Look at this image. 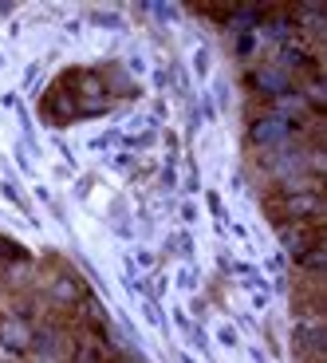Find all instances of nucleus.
<instances>
[{
	"label": "nucleus",
	"mask_w": 327,
	"mask_h": 363,
	"mask_svg": "<svg viewBox=\"0 0 327 363\" xmlns=\"http://www.w3.org/2000/svg\"><path fill=\"white\" fill-rule=\"evenodd\" d=\"M0 257H16V261H28V249L16 245V237H0Z\"/></svg>",
	"instance_id": "11"
},
{
	"label": "nucleus",
	"mask_w": 327,
	"mask_h": 363,
	"mask_svg": "<svg viewBox=\"0 0 327 363\" xmlns=\"http://www.w3.org/2000/svg\"><path fill=\"white\" fill-rule=\"evenodd\" d=\"M118 363H142V359H118Z\"/></svg>",
	"instance_id": "32"
},
{
	"label": "nucleus",
	"mask_w": 327,
	"mask_h": 363,
	"mask_svg": "<svg viewBox=\"0 0 327 363\" xmlns=\"http://www.w3.org/2000/svg\"><path fill=\"white\" fill-rule=\"evenodd\" d=\"M217 340H221V344H225V347H236V344H241V336H236V328H233V324H221Z\"/></svg>",
	"instance_id": "20"
},
{
	"label": "nucleus",
	"mask_w": 327,
	"mask_h": 363,
	"mask_svg": "<svg viewBox=\"0 0 327 363\" xmlns=\"http://www.w3.org/2000/svg\"><path fill=\"white\" fill-rule=\"evenodd\" d=\"M118 138H122V135H118V130H107V135L91 138V150H110V146H115Z\"/></svg>",
	"instance_id": "15"
},
{
	"label": "nucleus",
	"mask_w": 327,
	"mask_h": 363,
	"mask_svg": "<svg viewBox=\"0 0 327 363\" xmlns=\"http://www.w3.org/2000/svg\"><path fill=\"white\" fill-rule=\"evenodd\" d=\"M253 363H268V359H264V352H260V347H253Z\"/></svg>",
	"instance_id": "30"
},
{
	"label": "nucleus",
	"mask_w": 327,
	"mask_h": 363,
	"mask_svg": "<svg viewBox=\"0 0 327 363\" xmlns=\"http://www.w3.org/2000/svg\"><path fill=\"white\" fill-rule=\"evenodd\" d=\"M12 9H16V4H8V0H0V16H12Z\"/></svg>",
	"instance_id": "29"
},
{
	"label": "nucleus",
	"mask_w": 327,
	"mask_h": 363,
	"mask_svg": "<svg viewBox=\"0 0 327 363\" xmlns=\"http://www.w3.org/2000/svg\"><path fill=\"white\" fill-rule=\"evenodd\" d=\"M170 241H173L170 249H178V253H182V257H190V253H193V241H190V233H173Z\"/></svg>",
	"instance_id": "18"
},
{
	"label": "nucleus",
	"mask_w": 327,
	"mask_h": 363,
	"mask_svg": "<svg viewBox=\"0 0 327 363\" xmlns=\"http://www.w3.org/2000/svg\"><path fill=\"white\" fill-rule=\"evenodd\" d=\"M91 24H99V28H110V32H118V28H127V20L118 16V12H110V9H95V12H91Z\"/></svg>",
	"instance_id": "9"
},
{
	"label": "nucleus",
	"mask_w": 327,
	"mask_h": 363,
	"mask_svg": "<svg viewBox=\"0 0 327 363\" xmlns=\"http://www.w3.org/2000/svg\"><path fill=\"white\" fill-rule=\"evenodd\" d=\"M178 289H185V292L197 289V269H182V272H178Z\"/></svg>",
	"instance_id": "17"
},
{
	"label": "nucleus",
	"mask_w": 327,
	"mask_h": 363,
	"mask_svg": "<svg viewBox=\"0 0 327 363\" xmlns=\"http://www.w3.org/2000/svg\"><path fill=\"white\" fill-rule=\"evenodd\" d=\"M253 308H256V312L268 308V292H256V296H253Z\"/></svg>",
	"instance_id": "25"
},
{
	"label": "nucleus",
	"mask_w": 327,
	"mask_h": 363,
	"mask_svg": "<svg viewBox=\"0 0 327 363\" xmlns=\"http://www.w3.org/2000/svg\"><path fill=\"white\" fill-rule=\"evenodd\" d=\"M185 336H190V344L201 347V352H205V344H210V340H205V332H201V324H190V328H185Z\"/></svg>",
	"instance_id": "21"
},
{
	"label": "nucleus",
	"mask_w": 327,
	"mask_h": 363,
	"mask_svg": "<svg viewBox=\"0 0 327 363\" xmlns=\"http://www.w3.org/2000/svg\"><path fill=\"white\" fill-rule=\"evenodd\" d=\"M130 162H134V155H118V158H115V166H118V170H127Z\"/></svg>",
	"instance_id": "27"
},
{
	"label": "nucleus",
	"mask_w": 327,
	"mask_h": 363,
	"mask_svg": "<svg viewBox=\"0 0 327 363\" xmlns=\"http://www.w3.org/2000/svg\"><path fill=\"white\" fill-rule=\"evenodd\" d=\"M280 245L288 249L292 257H300V253H308V249L323 245V213H319V218H304V221L280 225Z\"/></svg>",
	"instance_id": "1"
},
{
	"label": "nucleus",
	"mask_w": 327,
	"mask_h": 363,
	"mask_svg": "<svg viewBox=\"0 0 327 363\" xmlns=\"http://www.w3.org/2000/svg\"><path fill=\"white\" fill-rule=\"evenodd\" d=\"M205 206H210V213L217 218V225H225V209H221V194H205Z\"/></svg>",
	"instance_id": "16"
},
{
	"label": "nucleus",
	"mask_w": 327,
	"mask_h": 363,
	"mask_svg": "<svg viewBox=\"0 0 327 363\" xmlns=\"http://www.w3.org/2000/svg\"><path fill=\"white\" fill-rule=\"evenodd\" d=\"M193 12H201V16H213L217 24H229V16H233V4H213V0H201V4H193Z\"/></svg>",
	"instance_id": "7"
},
{
	"label": "nucleus",
	"mask_w": 327,
	"mask_h": 363,
	"mask_svg": "<svg viewBox=\"0 0 327 363\" xmlns=\"http://www.w3.org/2000/svg\"><path fill=\"white\" fill-rule=\"evenodd\" d=\"M256 48V32H245V36H236V55H253Z\"/></svg>",
	"instance_id": "19"
},
{
	"label": "nucleus",
	"mask_w": 327,
	"mask_h": 363,
	"mask_svg": "<svg viewBox=\"0 0 327 363\" xmlns=\"http://www.w3.org/2000/svg\"><path fill=\"white\" fill-rule=\"evenodd\" d=\"M248 143L260 146V150H280V146L292 143V123L280 115H260L253 118V127H248Z\"/></svg>",
	"instance_id": "2"
},
{
	"label": "nucleus",
	"mask_w": 327,
	"mask_h": 363,
	"mask_svg": "<svg viewBox=\"0 0 327 363\" xmlns=\"http://www.w3.org/2000/svg\"><path fill=\"white\" fill-rule=\"evenodd\" d=\"M150 143H154V130H142V135H127V155H134V150H146Z\"/></svg>",
	"instance_id": "12"
},
{
	"label": "nucleus",
	"mask_w": 327,
	"mask_h": 363,
	"mask_svg": "<svg viewBox=\"0 0 327 363\" xmlns=\"http://www.w3.org/2000/svg\"><path fill=\"white\" fill-rule=\"evenodd\" d=\"M193 111H197V118H201V123H210V118H217V107H213V99H210V95H201V103H197Z\"/></svg>",
	"instance_id": "14"
},
{
	"label": "nucleus",
	"mask_w": 327,
	"mask_h": 363,
	"mask_svg": "<svg viewBox=\"0 0 327 363\" xmlns=\"http://www.w3.org/2000/svg\"><path fill=\"white\" fill-rule=\"evenodd\" d=\"M193 72H197V79L210 75V48H197V52H193Z\"/></svg>",
	"instance_id": "13"
},
{
	"label": "nucleus",
	"mask_w": 327,
	"mask_h": 363,
	"mask_svg": "<svg viewBox=\"0 0 327 363\" xmlns=\"http://www.w3.org/2000/svg\"><path fill=\"white\" fill-rule=\"evenodd\" d=\"M47 296H52L55 304H75V300L83 296V284L75 281L71 272H59V277L52 281V289H47Z\"/></svg>",
	"instance_id": "5"
},
{
	"label": "nucleus",
	"mask_w": 327,
	"mask_h": 363,
	"mask_svg": "<svg viewBox=\"0 0 327 363\" xmlns=\"http://www.w3.org/2000/svg\"><path fill=\"white\" fill-rule=\"evenodd\" d=\"M323 261H327V257H323V245H316V249H308V253L296 257V269H304V272H319V269H323Z\"/></svg>",
	"instance_id": "8"
},
{
	"label": "nucleus",
	"mask_w": 327,
	"mask_h": 363,
	"mask_svg": "<svg viewBox=\"0 0 327 363\" xmlns=\"http://www.w3.org/2000/svg\"><path fill=\"white\" fill-rule=\"evenodd\" d=\"M138 264H142V269H154V253H150V249H138Z\"/></svg>",
	"instance_id": "23"
},
{
	"label": "nucleus",
	"mask_w": 327,
	"mask_h": 363,
	"mask_svg": "<svg viewBox=\"0 0 327 363\" xmlns=\"http://www.w3.org/2000/svg\"><path fill=\"white\" fill-rule=\"evenodd\" d=\"M245 83L253 91H260V95H268V99H280L284 91H292V72H284V67H256V72H245Z\"/></svg>",
	"instance_id": "4"
},
{
	"label": "nucleus",
	"mask_w": 327,
	"mask_h": 363,
	"mask_svg": "<svg viewBox=\"0 0 327 363\" xmlns=\"http://www.w3.org/2000/svg\"><path fill=\"white\" fill-rule=\"evenodd\" d=\"M32 324H28V316H0V347L12 355H24L32 352Z\"/></svg>",
	"instance_id": "3"
},
{
	"label": "nucleus",
	"mask_w": 327,
	"mask_h": 363,
	"mask_svg": "<svg viewBox=\"0 0 327 363\" xmlns=\"http://www.w3.org/2000/svg\"><path fill=\"white\" fill-rule=\"evenodd\" d=\"M138 12H150V16H158L162 24H173V20H178V4H138Z\"/></svg>",
	"instance_id": "10"
},
{
	"label": "nucleus",
	"mask_w": 327,
	"mask_h": 363,
	"mask_svg": "<svg viewBox=\"0 0 327 363\" xmlns=\"http://www.w3.org/2000/svg\"><path fill=\"white\" fill-rule=\"evenodd\" d=\"M182 218L185 221H197V206H193V201H185V206H182Z\"/></svg>",
	"instance_id": "24"
},
{
	"label": "nucleus",
	"mask_w": 327,
	"mask_h": 363,
	"mask_svg": "<svg viewBox=\"0 0 327 363\" xmlns=\"http://www.w3.org/2000/svg\"><path fill=\"white\" fill-rule=\"evenodd\" d=\"M173 182H178V170H173V158H170V162L162 166V186H166V190H173Z\"/></svg>",
	"instance_id": "22"
},
{
	"label": "nucleus",
	"mask_w": 327,
	"mask_h": 363,
	"mask_svg": "<svg viewBox=\"0 0 327 363\" xmlns=\"http://www.w3.org/2000/svg\"><path fill=\"white\" fill-rule=\"evenodd\" d=\"M0 198H4V201H12V206H16L20 213H32V209H28V198H24V190L16 186V178H12V174H8L4 182H0Z\"/></svg>",
	"instance_id": "6"
},
{
	"label": "nucleus",
	"mask_w": 327,
	"mask_h": 363,
	"mask_svg": "<svg viewBox=\"0 0 327 363\" xmlns=\"http://www.w3.org/2000/svg\"><path fill=\"white\" fill-rule=\"evenodd\" d=\"M166 79H170V72H166V67H158V72H154V83H158V87H166Z\"/></svg>",
	"instance_id": "28"
},
{
	"label": "nucleus",
	"mask_w": 327,
	"mask_h": 363,
	"mask_svg": "<svg viewBox=\"0 0 327 363\" xmlns=\"http://www.w3.org/2000/svg\"><path fill=\"white\" fill-rule=\"evenodd\" d=\"M130 72H146V60H142V55H130Z\"/></svg>",
	"instance_id": "26"
},
{
	"label": "nucleus",
	"mask_w": 327,
	"mask_h": 363,
	"mask_svg": "<svg viewBox=\"0 0 327 363\" xmlns=\"http://www.w3.org/2000/svg\"><path fill=\"white\" fill-rule=\"evenodd\" d=\"M178 363H197V359H193V355H185V352H182V355H178Z\"/></svg>",
	"instance_id": "31"
}]
</instances>
